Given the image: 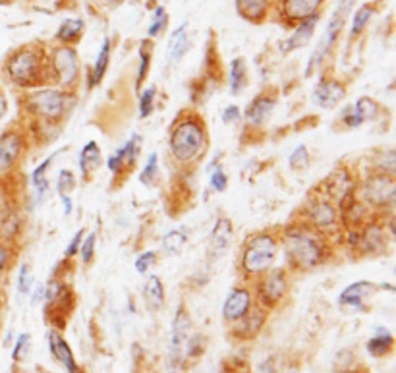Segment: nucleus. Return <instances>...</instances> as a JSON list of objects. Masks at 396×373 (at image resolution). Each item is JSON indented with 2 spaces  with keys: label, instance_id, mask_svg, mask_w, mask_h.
Segmentation results:
<instances>
[{
  "label": "nucleus",
  "instance_id": "obj_31",
  "mask_svg": "<svg viewBox=\"0 0 396 373\" xmlns=\"http://www.w3.org/2000/svg\"><path fill=\"white\" fill-rule=\"evenodd\" d=\"M124 171H122V178H128L132 171L138 164V157H140L141 151V136L140 133H133L130 140L126 141L124 145Z\"/></svg>",
  "mask_w": 396,
  "mask_h": 373
},
{
  "label": "nucleus",
  "instance_id": "obj_15",
  "mask_svg": "<svg viewBox=\"0 0 396 373\" xmlns=\"http://www.w3.org/2000/svg\"><path fill=\"white\" fill-rule=\"evenodd\" d=\"M253 303H256V300H253L251 287L246 284V282L236 284L228 292L225 303H223V319H225L226 325H234L236 321H240L251 310Z\"/></svg>",
  "mask_w": 396,
  "mask_h": 373
},
{
  "label": "nucleus",
  "instance_id": "obj_16",
  "mask_svg": "<svg viewBox=\"0 0 396 373\" xmlns=\"http://www.w3.org/2000/svg\"><path fill=\"white\" fill-rule=\"evenodd\" d=\"M379 284L369 280H357L344 288L338 296V306L346 313H357L367 310V300L377 292Z\"/></svg>",
  "mask_w": 396,
  "mask_h": 373
},
{
  "label": "nucleus",
  "instance_id": "obj_17",
  "mask_svg": "<svg viewBox=\"0 0 396 373\" xmlns=\"http://www.w3.org/2000/svg\"><path fill=\"white\" fill-rule=\"evenodd\" d=\"M192 336V318L184 306H180L174 321H172V339H171V358L172 364L178 365L186 352V344Z\"/></svg>",
  "mask_w": 396,
  "mask_h": 373
},
{
  "label": "nucleus",
  "instance_id": "obj_26",
  "mask_svg": "<svg viewBox=\"0 0 396 373\" xmlns=\"http://www.w3.org/2000/svg\"><path fill=\"white\" fill-rule=\"evenodd\" d=\"M392 346H395V336L388 333L385 327H377L375 334L367 341V352L375 358L390 354V352H392Z\"/></svg>",
  "mask_w": 396,
  "mask_h": 373
},
{
  "label": "nucleus",
  "instance_id": "obj_40",
  "mask_svg": "<svg viewBox=\"0 0 396 373\" xmlns=\"http://www.w3.org/2000/svg\"><path fill=\"white\" fill-rule=\"evenodd\" d=\"M373 12H375L373 6H362V8L357 10L354 18H352V35H359V33L364 32L365 25L369 24V20H371Z\"/></svg>",
  "mask_w": 396,
  "mask_h": 373
},
{
  "label": "nucleus",
  "instance_id": "obj_22",
  "mask_svg": "<svg viewBox=\"0 0 396 373\" xmlns=\"http://www.w3.org/2000/svg\"><path fill=\"white\" fill-rule=\"evenodd\" d=\"M48 346H51V352H53V356L60 362V364L66 367V372L68 373H79L78 369V364H76V360H74V354H72V348L68 346V342L64 341L62 334L58 333L56 329H53L51 333H48Z\"/></svg>",
  "mask_w": 396,
  "mask_h": 373
},
{
  "label": "nucleus",
  "instance_id": "obj_29",
  "mask_svg": "<svg viewBox=\"0 0 396 373\" xmlns=\"http://www.w3.org/2000/svg\"><path fill=\"white\" fill-rule=\"evenodd\" d=\"M248 84V74H246V63L244 58H234L228 68V87L230 93L240 95L244 91V87Z\"/></svg>",
  "mask_w": 396,
  "mask_h": 373
},
{
  "label": "nucleus",
  "instance_id": "obj_32",
  "mask_svg": "<svg viewBox=\"0 0 396 373\" xmlns=\"http://www.w3.org/2000/svg\"><path fill=\"white\" fill-rule=\"evenodd\" d=\"M352 109L354 112L357 114V118L362 120V124L365 122H375L381 114V105L375 99L371 97H359L354 105H352Z\"/></svg>",
  "mask_w": 396,
  "mask_h": 373
},
{
  "label": "nucleus",
  "instance_id": "obj_54",
  "mask_svg": "<svg viewBox=\"0 0 396 373\" xmlns=\"http://www.w3.org/2000/svg\"><path fill=\"white\" fill-rule=\"evenodd\" d=\"M6 112H8V99H6V95L2 93V89H0V122H2V118L6 117Z\"/></svg>",
  "mask_w": 396,
  "mask_h": 373
},
{
  "label": "nucleus",
  "instance_id": "obj_33",
  "mask_svg": "<svg viewBox=\"0 0 396 373\" xmlns=\"http://www.w3.org/2000/svg\"><path fill=\"white\" fill-rule=\"evenodd\" d=\"M58 155V153H53L51 157H47L43 163L33 171L32 174V184H33V190H35V197H37V202H39L41 197H45L47 195V190H48V180H47V171L48 166H51V163L55 161V157Z\"/></svg>",
  "mask_w": 396,
  "mask_h": 373
},
{
  "label": "nucleus",
  "instance_id": "obj_53",
  "mask_svg": "<svg viewBox=\"0 0 396 373\" xmlns=\"http://www.w3.org/2000/svg\"><path fill=\"white\" fill-rule=\"evenodd\" d=\"M45 298V284H37L35 290H33V298H32V303L33 306H37Z\"/></svg>",
  "mask_w": 396,
  "mask_h": 373
},
{
  "label": "nucleus",
  "instance_id": "obj_1",
  "mask_svg": "<svg viewBox=\"0 0 396 373\" xmlns=\"http://www.w3.org/2000/svg\"><path fill=\"white\" fill-rule=\"evenodd\" d=\"M279 233L290 275L313 271L333 257L334 242L296 217L284 228H279Z\"/></svg>",
  "mask_w": 396,
  "mask_h": 373
},
{
  "label": "nucleus",
  "instance_id": "obj_10",
  "mask_svg": "<svg viewBox=\"0 0 396 373\" xmlns=\"http://www.w3.org/2000/svg\"><path fill=\"white\" fill-rule=\"evenodd\" d=\"M32 148V138L27 126L14 122L0 133V176H6L24 163L27 149Z\"/></svg>",
  "mask_w": 396,
  "mask_h": 373
},
{
  "label": "nucleus",
  "instance_id": "obj_24",
  "mask_svg": "<svg viewBox=\"0 0 396 373\" xmlns=\"http://www.w3.org/2000/svg\"><path fill=\"white\" fill-rule=\"evenodd\" d=\"M236 8L242 18H246L251 24H261L269 8H271V0H236Z\"/></svg>",
  "mask_w": 396,
  "mask_h": 373
},
{
  "label": "nucleus",
  "instance_id": "obj_25",
  "mask_svg": "<svg viewBox=\"0 0 396 373\" xmlns=\"http://www.w3.org/2000/svg\"><path fill=\"white\" fill-rule=\"evenodd\" d=\"M143 294H145V302L147 308L153 311H159L164 306V284L163 280L159 279L157 275H149L143 284Z\"/></svg>",
  "mask_w": 396,
  "mask_h": 373
},
{
  "label": "nucleus",
  "instance_id": "obj_21",
  "mask_svg": "<svg viewBox=\"0 0 396 373\" xmlns=\"http://www.w3.org/2000/svg\"><path fill=\"white\" fill-rule=\"evenodd\" d=\"M234 238V225L228 217H218L209 236V259H220L225 256Z\"/></svg>",
  "mask_w": 396,
  "mask_h": 373
},
{
  "label": "nucleus",
  "instance_id": "obj_46",
  "mask_svg": "<svg viewBox=\"0 0 396 373\" xmlns=\"http://www.w3.org/2000/svg\"><path fill=\"white\" fill-rule=\"evenodd\" d=\"M164 27H166V12H164L163 6H159V8L155 10V16H153V22H151V25H149V37H157L159 33L163 32Z\"/></svg>",
  "mask_w": 396,
  "mask_h": 373
},
{
  "label": "nucleus",
  "instance_id": "obj_7",
  "mask_svg": "<svg viewBox=\"0 0 396 373\" xmlns=\"http://www.w3.org/2000/svg\"><path fill=\"white\" fill-rule=\"evenodd\" d=\"M357 197L381 217H390L396 202V178L395 174L369 171L365 178L357 182Z\"/></svg>",
  "mask_w": 396,
  "mask_h": 373
},
{
  "label": "nucleus",
  "instance_id": "obj_43",
  "mask_svg": "<svg viewBox=\"0 0 396 373\" xmlns=\"http://www.w3.org/2000/svg\"><path fill=\"white\" fill-rule=\"evenodd\" d=\"M33 288V275L32 267L27 263H24L20 267V277H18V292L22 296H27L32 292Z\"/></svg>",
  "mask_w": 396,
  "mask_h": 373
},
{
  "label": "nucleus",
  "instance_id": "obj_5",
  "mask_svg": "<svg viewBox=\"0 0 396 373\" xmlns=\"http://www.w3.org/2000/svg\"><path fill=\"white\" fill-rule=\"evenodd\" d=\"M280 248V233L279 230H259L251 233L244 240L238 257V273L242 282L251 284L261 275L275 267V259Z\"/></svg>",
  "mask_w": 396,
  "mask_h": 373
},
{
  "label": "nucleus",
  "instance_id": "obj_12",
  "mask_svg": "<svg viewBox=\"0 0 396 373\" xmlns=\"http://www.w3.org/2000/svg\"><path fill=\"white\" fill-rule=\"evenodd\" d=\"M390 246V236L385 228V217H375L357 233V244L354 256L377 257L385 256Z\"/></svg>",
  "mask_w": 396,
  "mask_h": 373
},
{
  "label": "nucleus",
  "instance_id": "obj_9",
  "mask_svg": "<svg viewBox=\"0 0 396 373\" xmlns=\"http://www.w3.org/2000/svg\"><path fill=\"white\" fill-rule=\"evenodd\" d=\"M79 84L78 53L72 47L60 45L48 53V87L62 91H76Z\"/></svg>",
  "mask_w": 396,
  "mask_h": 373
},
{
  "label": "nucleus",
  "instance_id": "obj_49",
  "mask_svg": "<svg viewBox=\"0 0 396 373\" xmlns=\"http://www.w3.org/2000/svg\"><path fill=\"white\" fill-rule=\"evenodd\" d=\"M84 236H86V230L84 228H79L78 233L74 234V238L70 240V244H68V248H66V251H64V259H74V257L78 256L79 254V246H81V242H84Z\"/></svg>",
  "mask_w": 396,
  "mask_h": 373
},
{
  "label": "nucleus",
  "instance_id": "obj_3",
  "mask_svg": "<svg viewBox=\"0 0 396 373\" xmlns=\"http://www.w3.org/2000/svg\"><path fill=\"white\" fill-rule=\"evenodd\" d=\"M76 105L78 95L56 87L25 91L22 99V109L25 110V117L32 120V128H56V124H64Z\"/></svg>",
  "mask_w": 396,
  "mask_h": 373
},
{
  "label": "nucleus",
  "instance_id": "obj_11",
  "mask_svg": "<svg viewBox=\"0 0 396 373\" xmlns=\"http://www.w3.org/2000/svg\"><path fill=\"white\" fill-rule=\"evenodd\" d=\"M279 103V91L275 87H267L261 93L256 95L249 103L246 117H244V136L261 132L269 124L275 107Z\"/></svg>",
  "mask_w": 396,
  "mask_h": 373
},
{
  "label": "nucleus",
  "instance_id": "obj_45",
  "mask_svg": "<svg viewBox=\"0 0 396 373\" xmlns=\"http://www.w3.org/2000/svg\"><path fill=\"white\" fill-rule=\"evenodd\" d=\"M12 246L14 244H8V242L0 240V275L6 273L14 263V251H12Z\"/></svg>",
  "mask_w": 396,
  "mask_h": 373
},
{
  "label": "nucleus",
  "instance_id": "obj_14",
  "mask_svg": "<svg viewBox=\"0 0 396 373\" xmlns=\"http://www.w3.org/2000/svg\"><path fill=\"white\" fill-rule=\"evenodd\" d=\"M350 6H352V0H342L341 4H338V8H336V12L333 14L331 24L326 25L325 33H323V37H321V41H319L315 53L311 55V60H310V64H308V70H305L308 76H311V72L317 68L319 64H321V60H323L326 53H329V48L333 47L334 39L338 37V32L342 30V24H344V20H346V16H348Z\"/></svg>",
  "mask_w": 396,
  "mask_h": 373
},
{
  "label": "nucleus",
  "instance_id": "obj_2",
  "mask_svg": "<svg viewBox=\"0 0 396 373\" xmlns=\"http://www.w3.org/2000/svg\"><path fill=\"white\" fill-rule=\"evenodd\" d=\"M209 149V132L195 109L180 110L169 130V151L178 166H194Z\"/></svg>",
  "mask_w": 396,
  "mask_h": 373
},
{
  "label": "nucleus",
  "instance_id": "obj_47",
  "mask_svg": "<svg viewBox=\"0 0 396 373\" xmlns=\"http://www.w3.org/2000/svg\"><path fill=\"white\" fill-rule=\"evenodd\" d=\"M338 122H341L344 130H356V128H359V126H362V120L357 118V114L354 112V109H352V107H346V109L342 110V114H341V118H338Z\"/></svg>",
  "mask_w": 396,
  "mask_h": 373
},
{
  "label": "nucleus",
  "instance_id": "obj_28",
  "mask_svg": "<svg viewBox=\"0 0 396 373\" xmlns=\"http://www.w3.org/2000/svg\"><path fill=\"white\" fill-rule=\"evenodd\" d=\"M187 244V230L186 228H174L171 233L164 234L163 242H161V249L166 257L178 256Z\"/></svg>",
  "mask_w": 396,
  "mask_h": 373
},
{
  "label": "nucleus",
  "instance_id": "obj_38",
  "mask_svg": "<svg viewBox=\"0 0 396 373\" xmlns=\"http://www.w3.org/2000/svg\"><path fill=\"white\" fill-rule=\"evenodd\" d=\"M149 66H151V45H147V41H143V45L140 48V68H138V79H136V89L140 91L141 84L147 78Z\"/></svg>",
  "mask_w": 396,
  "mask_h": 373
},
{
  "label": "nucleus",
  "instance_id": "obj_42",
  "mask_svg": "<svg viewBox=\"0 0 396 373\" xmlns=\"http://www.w3.org/2000/svg\"><path fill=\"white\" fill-rule=\"evenodd\" d=\"M155 97H157V87L149 86L140 97V117L147 118L153 109H155Z\"/></svg>",
  "mask_w": 396,
  "mask_h": 373
},
{
  "label": "nucleus",
  "instance_id": "obj_13",
  "mask_svg": "<svg viewBox=\"0 0 396 373\" xmlns=\"http://www.w3.org/2000/svg\"><path fill=\"white\" fill-rule=\"evenodd\" d=\"M357 182H359V178L356 176L354 169H352V166H342L341 164V166H336L317 188L331 199V202H334L338 205L346 195L352 194V192L356 190Z\"/></svg>",
  "mask_w": 396,
  "mask_h": 373
},
{
  "label": "nucleus",
  "instance_id": "obj_50",
  "mask_svg": "<svg viewBox=\"0 0 396 373\" xmlns=\"http://www.w3.org/2000/svg\"><path fill=\"white\" fill-rule=\"evenodd\" d=\"M14 202V197H10L8 194V184H6V176H0V217H2V213L6 211L8 205H12Z\"/></svg>",
  "mask_w": 396,
  "mask_h": 373
},
{
  "label": "nucleus",
  "instance_id": "obj_37",
  "mask_svg": "<svg viewBox=\"0 0 396 373\" xmlns=\"http://www.w3.org/2000/svg\"><path fill=\"white\" fill-rule=\"evenodd\" d=\"M157 180H159V155H157V153H151L145 169H143L140 174V182L143 186H153Z\"/></svg>",
  "mask_w": 396,
  "mask_h": 373
},
{
  "label": "nucleus",
  "instance_id": "obj_35",
  "mask_svg": "<svg viewBox=\"0 0 396 373\" xmlns=\"http://www.w3.org/2000/svg\"><path fill=\"white\" fill-rule=\"evenodd\" d=\"M109 58H110V41L109 37L103 41L101 45V51H99V56H97V60H95V66L93 70L89 72V86L93 87L97 86L99 81L103 79V76H105V72H107V66H109Z\"/></svg>",
  "mask_w": 396,
  "mask_h": 373
},
{
  "label": "nucleus",
  "instance_id": "obj_18",
  "mask_svg": "<svg viewBox=\"0 0 396 373\" xmlns=\"http://www.w3.org/2000/svg\"><path fill=\"white\" fill-rule=\"evenodd\" d=\"M323 0H277V12L286 24H302L308 18L317 16Z\"/></svg>",
  "mask_w": 396,
  "mask_h": 373
},
{
  "label": "nucleus",
  "instance_id": "obj_20",
  "mask_svg": "<svg viewBox=\"0 0 396 373\" xmlns=\"http://www.w3.org/2000/svg\"><path fill=\"white\" fill-rule=\"evenodd\" d=\"M346 97V86L333 76H321L313 91V101L321 109H334Z\"/></svg>",
  "mask_w": 396,
  "mask_h": 373
},
{
  "label": "nucleus",
  "instance_id": "obj_36",
  "mask_svg": "<svg viewBox=\"0 0 396 373\" xmlns=\"http://www.w3.org/2000/svg\"><path fill=\"white\" fill-rule=\"evenodd\" d=\"M311 163V157H310V151L305 145H298V148L290 153L288 157V164H290V169L292 171H305Z\"/></svg>",
  "mask_w": 396,
  "mask_h": 373
},
{
  "label": "nucleus",
  "instance_id": "obj_41",
  "mask_svg": "<svg viewBox=\"0 0 396 373\" xmlns=\"http://www.w3.org/2000/svg\"><path fill=\"white\" fill-rule=\"evenodd\" d=\"M95 244H97V234L89 233L84 236V242L79 246V256H81V263L91 265L95 257Z\"/></svg>",
  "mask_w": 396,
  "mask_h": 373
},
{
  "label": "nucleus",
  "instance_id": "obj_30",
  "mask_svg": "<svg viewBox=\"0 0 396 373\" xmlns=\"http://www.w3.org/2000/svg\"><path fill=\"white\" fill-rule=\"evenodd\" d=\"M187 48H190V37H187V24H182L172 33L171 43H169V56H171V63H178L182 56L186 55Z\"/></svg>",
  "mask_w": 396,
  "mask_h": 373
},
{
  "label": "nucleus",
  "instance_id": "obj_44",
  "mask_svg": "<svg viewBox=\"0 0 396 373\" xmlns=\"http://www.w3.org/2000/svg\"><path fill=\"white\" fill-rule=\"evenodd\" d=\"M157 251H153V249H149V251H143L138 259H136V263H133V267H136V271L140 273V275H147L153 267H155L157 263Z\"/></svg>",
  "mask_w": 396,
  "mask_h": 373
},
{
  "label": "nucleus",
  "instance_id": "obj_4",
  "mask_svg": "<svg viewBox=\"0 0 396 373\" xmlns=\"http://www.w3.org/2000/svg\"><path fill=\"white\" fill-rule=\"evenodd\" d=\"M2 72L8 84L18 89L33 91V89L48 87L47 48L39 43H29L12 51L4 60Z\"/></svg>",
  "mask_w": 396,
  "mask_h": 373
},
{
  "label": "nucleus",
  "instance_id": "obj_19",
  "mask_svg": "<svg viewBox=\"0 0 396 373\" xmlns=\"http://www.w3.org/2000/svg\"><path fill=\"white\" fill-rule=\"evenodd\" d=\"M267 318H269V311H265L261 306L253 303L251 310L240 321H236L234 325H230V334L238 341H251V339H256L257 334L261 333Z\"/></svg>",
  "mask_w": 396,
  "mask_h": 373
},
{
  "label": "nucleus",
  "instance_id": "obj_8",
  "mask_svg": "<svg viewBox=\"0 0 396 373\" xmlns=\"http://www.w3.org/2000/svg\"><path fill=\"white\" fill-rule=\"evenodd\" d=\"M253 292V300L257 306H261L265 311L271 313L284 302L290 290V273L286 267H272L261 275L256 282L249 284Z\"/></svg>",
  "mask_w": 396,
  "mask_h": 373
},
{
  "label": "nucleus",
  "instance_id": "obj_34",
  "mask_svg": "<svg viewBox=\"0 0 396 373\" xmlns=\"http://www.w3.org/2000/svg\"><path fill=\"white\" fill-rule=\"evenodd\" d=\"M81 33H84V22L74 18V20H66L60 25V30L56 33V39L60 41L62 45H66V47H70L81 37Z\"/></svg>",
  "mask_w": 396,
  "mask_h": 373
},
{
  "label": "nucleus",
  "instance_id": "obj_23",
  "mask_svg": "<svg viewBox=\"0 0 396 373\" xmlns=\"http://www.w3.org/2000/svg\"><path fill=\"white\" fill-rule=\"evenodd\" d=\"M103 164V153L97 141H87L81 153H79V171L84 180H91L95 172L101 169Z\"/></svg>",
  "mask_w": 396,
  "mask_h": 373
},
{
  "label": "nucleus",
  "instance_id": "obj_52",
  "mask_svg": "<svg viewBox=\"0 0 396 373\" xmlns=\"http://www.w3.org/2000/svg\"><path fill=\"white\" fill-rule=\"evenodd\" d=\"M240 120H242L240 107H236V105L226 107L225 112H223V122H225V124H236V122H240Z\"/></svg>",
  "mask_w": 396,
  "mask_h": 373
},
{
  "label": "nucleus",
  "instance_id": "obj_27",
  "mask_svg": "<svg viewBox=\"0 0 396 373\" xmlns=\"http://www.w3.org/2000/svg\"><path fill=\"white\" fill-rule=\"evenodd\" d=\"M317 18L319 16H311L308 18L305 22H302V24H298L296 32L292 33L286 39V43H284V51H286V53L294 51V48L303 47V45H308V41L311 39L313 30H315V24H317Z\"/></svg>",
  "mask_w": 396,
  "mask_h": 373
},
{
  "label": "nucleus",
  "instance_id": "obj_6",
  "mask_svg": "<svg viewBox=\"0 0 396 373\" xmlns=\"http://www.w3.org/2000/svg\"><path fill=\"white\" fill-rule=\"evenodd\" d=\"M294 217L311 226L313 230H317L319 234H323L329 240L341 242L342 225L338 207L319 188L311 190L308 194V199L303 202L300 209L296 211Z\"/></svg>",
  "mask_w": 396,
  "mask_h": 373
},
{
  "label": "nucleus",
  "instance_id": "obj_55",
  "mask_svg": "<svg viewBox=\"0 0 396 373\" xmlns=\"http://www.w3.org/2000/svg\"><path fill=\"white\" fill-rule=\"evenodd\" d=\"M64 203V215H70L72 209H74V203H72V197L70 195H64V197H60Z\"/></svg>",
  "mask_w": 396,
  "mask_h": 373
},
{
  "label": "nucleus",
  "instance_id": "obj_39",
  "mask_svg": "<svg viewBox=\"0 0 396 373\" xmlns=\"http://www.w3.org/2000/svg\"><path fill=\"white\" fill-rule=\"evenodd\" d=\"M74 190H76V176H74V172L62 169V171L58 172V176H56V194L64 197V195H70Z\"/></svg>",
  "mask_w": 396,
  "mask_h": 373
},
{
  "label": "nucleus",
  "instance_id": "obj_48",
  "mask_svg": "<svg viewBox=\"0 0 396 373\" xmlns=\"http://www.w3.org/2000/svg\"><path fill=\"white\" fill-rule=\"evenodd\" d=\"M211 188L215 192H225L226 188H228V176L223 171V166H217V169H213V172H211Z\"/></svg>",
  "mask_w": 396,
  "mask_h": 373
},
{
  "label": "nucleus",
  "instance_id": "obj_51",
  "mask_svg": "<svg viewBox=\"0 0 396 373\" xmlns=\"http://www.w3.org/2000/svg\"><path fill=\"white\" fill-rule=\"evenodd\" d=\"M29 341H32L29 334H22V336L18 339L16 348H14V354H12V358H14L16 362L18 360H22V358L27 354V350H29Z\"/></svg>",
  "mask_w": 396,
  "mask_h": 373
}]
</instances>
